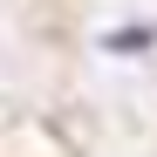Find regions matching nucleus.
Masks as SVG:
<instances>
[{
  "instance_id": "1",
  "label": "nucleus",
  "mask_w": 157,
  "mask_h": 157,
  "mask_svg": "<svg viewBox=\"0 0 157 157\" xmlns=\"http://www.w3.org/2000/svg\"><path fill=\"white\" fill-rule=\"evenodd\" d=\"M109 48H116V55H137V48H157V28H150V21H137V28H116V34H109Z\"/></svg>"
}]
</instances>
